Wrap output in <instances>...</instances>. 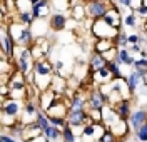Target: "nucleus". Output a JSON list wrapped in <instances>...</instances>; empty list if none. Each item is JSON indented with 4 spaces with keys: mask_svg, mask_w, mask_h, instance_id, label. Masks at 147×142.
I'll use <instances>...</instances> for the list:
<instances>
[{
    "mask_svg": "<svg viewBox=\"0 0 147 142\" xmlns=\"http://www.w3.org/2000/svg\"><path fill=\"white\" fill-rule=\"evenodd\" d=\"M70 17L74 20H77L79 24H82L84 20L87 19V10H85V3L84 2H79L77 5H74L70 9Z\"/></svg>",
    "mask_w": 147,
    "mask_h": 142,
    "instance_id": "nucleus-18",
    "label": "nucleus"
},
{
    "mask_svg": "<svg viewBox=\"0 0 147 142\" xmlns=\"http://www.w3.org/2000/svg\"><path fill=\"white\" fill-rule=\"evenodd\" d=\"M69 20H70V12H52V15L49 17V24L54 32H62L67 30Z\"/></svg>",
    "mask_w": 147,
    "mask_h": 142,
    "instance_id": "nucleus-6",
    "label": "nucleus"
},
{
    "mask_svg": "<svg viewBox=\"0 0 147 142\" xmlns=\"http://www.w3.org/2000/svg\"><path fill=\"white\" fill-rule=\"evenodd\" d=\"M44 137H47L49 141H52V142L62 141V129L50 125V127H47L45 131H44Z\"/></svg>",
    "mask_w": 147,
    "mask_h": 142,
    "instance_id": "nucleus-20",
    "label": "nucleus"
},
{
    "mask_svg": "<svg viewBox=\"0 0 147 142\" xmlns=\"http://www.w3.org/2000/svg\"><path fill=\"white\" fill-rule=\"evenodd\" d=\"M114 7L112 0H94V2H87L85 3V10H87V19L90 20H100L104 19L110 9Z\"/></svg>",
    "mask_w": 147,
    "mask_h": 142,
    "instance_id": "nucleus-1",
    "label": "nucleus"
},
{
    "mask_svg": "<svg viewBox=\"0 0 147 142\" xmlns=\"http://www.w3.org/2000/svg\"><path fill=\"white\" fill-rule=\"evenodd\" d=\"M134 135H136V139L139 142H147V122L144 125H140L137 131L134 132Z\"/></svg>",
    "mask_w": 147,
    "mask_h": 142,
    "instance_id": "nucleus-27",
    "label": "nucleus"
},
{
    "mask_svg": "<svg viewBox=\"0 0 147 142\" xmlns=\"http://www.w3.org/2000/svg\"><path fill=\"white\" fill-rule=\"evenodd\" d=\"M24 107H25V100H18V99H12V97H5L0 102V112L17 117L20 120V114H24Z\"/></svg>",
    "mask_w": 147,
    "mask_h": 142,
    "instance_id": "nucleus-5",
    "label": "nucleus"
},
{
    "mask_svg": "<svg viewBox=\"0 0 147 142\" xmlns=\"http://www.w3.org/2000/svg\"><path fill=\"white\" fill-rule=\"evenodd\" d=\"M84 90L87 94V109H97V110H100L102 107L107 105V97L102 94L99 85L92 84L89 89H84Z\"/></svg>",
    "mask_w": 147,
    "mask_h": 142,
    "instance_id": "nucleus-2",
    "label": "nucleus"
},
{
    "mask_svg": "<svg viewBox=\"0 0 147 142\" xmlns=\"http://www.w3.org/2000/svg\"><path fill=\"white\" fill-rule=\"evenodd\" d=\"M107 64H109V62L104 59V55L97 54V52H94V50L90 52V55H89V60H87V65H89V70H90V74H94V72H99L100 69L107 67Z\"/></svg>",
    "mask_w": 147,
    "mask_h": 142,
    "instance_id": "nucleus-13",
    "label": "nucleus"
},
{
    "mask_svg": "<svg viewBox=\"0 0 147 142\" xmlns=\"http://www.w3.org/2000/svg\"><path fill=\"white\" fill-rule=\"evenodd\" d=\"M100 141L102 142H119V139L114 135V132H112V131H109V129H107V132L104 134V137H102Z\"/></svg>",
    "mask_w": 147,
    "mask_h": 142,
    "instance_id": "nucleus-29",
    "label": "nucleus"
},
{
    "mask_svg": "<svg viewBox=\"0 0 147 142\" xmlns=\"http://www.w3.org/2000/svg\"><path fill=\"white\" fill-rule=\"evenodd\" d=\"M60 95H62V94H57L54 89H49V90H45V92H40V95H38V104H40V109L47 112V110L50 109V105L54 104Z\"/></svg>",
    "mask_w": 147,
    "mask_h": 142,
    "instance_id": "nucleus-12",
    "label": "nucleus"
},
{
    "mask_svg": "<svg viewBox=\"0 0 147 142\" xmlns=\"http://www.w3.org/2000/svg\"><path fill=\"white\" fill-rule=\"evenodd\" d=\"M115 62L122 67H129L130 70H132V67H134V62H136V55H132L130 54V50L127 47H122L117 50V59H115Z\"/></svg>",
    "mask_w": 147,
    "mask_h": 142,
    "instance_id": "nucleus-14",
    "label": "nucleus"
},
{
    "mask_svg": "<svg viewBox=\"0 0 147 142\" xmlns=\"http://www.w3.org/2000/svg\"><path fill=\"white\" fill-rule=\"evenodd\" d=\"M30 30L34 34V37H47L49 30H50V24H49V19H38L35 20L32 25H30Z\"/></svg>",
    "mask_w": 147,
    "mask_h": 142,
    "instance_id": "nucleus-15",
    "label": "nucleus"
},
{
    "mask_svg": "<svg viewBox=\"0 0 147 142\" xmlns=\"http://www.w3.org/2000/svg\"><path fill=\"white\" fill-rule=\"evenodd\" d=\"M62 142H82L75 132H74V129L70 125H65L64 129H62Z\"/></svg>",
    "mask_w": 147,
    "mask_h": 142,
    "instance_id": "nucleus-22",
    "label": "nucleus"
},
{
    "mask_svg": "<svg viewBox=\"0 0 147 142\" xmlns=\"http://www.w3.org/2000/svg\"><path fill=\"white\" fill-rule=\"evenodd\" d=\"M13 22H18V24H24V25L30 27V25L35 22V19H34V15H32V10H28V12H17Z\"/></svg>",
    "mask_w": 147,
    "mask_h": 142,
    "instance_id": "nucleus-19",
    "label": "nucleus"
},
{
    "mask_svg": "<svg viewBox=\"0 0 147 142\" xmlns=\"http://www.w3.org/2000/svg\"><path fill=\"white\" fill-rule=\"evenodd\" d=\"M54 74H55L54 62H50L49 59H40V60H35V64H34V75L54 77Z\"/></svg>",
    "mask_w": 147,
    "mask_h": 142,
    "instance_id": "nucleus-9",
    "label": "nucleus"
},
{
    "mask_svg": "<svg viewBox=\"0 0 147 142\" xmlns=\"http://www.w3.org/2000/svg\"><path fill=\"white\" fill-rule=\"evenodd\" d=\"M84 3H87V2H94V0H82Z\"/></svg>",
    "mask_w": 147,
    "mask_h": 142,
    "instance_id": "nucleus-33",
    "label": "nucleus"
},
{
    "mask_svg": "<svg viewBox=\"0 0 147 142\" xmlns=\"http://www.w3.org/2000/svg\"><path fill=\"white\" fill-rule=\"evenodd\" d=\"M49 120H50V125L54 127H59V129H64L67 124V117H55V115H49Z\"/></svg>",
    "mask_w": 147,
    "mask_h": 142,
    "instance_id": "nucleus-26",
    "label": "nucleus"
},
{
    "mask_svg": "<svg viewBox=\"0 0 147 142\" xmlns=\"http://www.w3.org/2000/svg\"><path fill=\"white\" fill-rule=\"evenodd\" d=\"M67 124L70 127H84L85 124H90V115L89 110H75V112L67 114Z\"/></svg>",
    "mask_w": 147,
    "mask_h": 142,
    "instance_id": "nucleus-8",
    "label": "nucleus"
},
{
    "mask_svg": "<svg viewBox=\"0 0 147 142\" xmlns=\"http://www.w3.org/2000/svg\"><path fill=\"white\" fill-rule=\"evenodd\" d=\"M139 22H140V20H139L137 15L129 12L127 15L124 17V27H125V28H137L139 27Z\"/></svg>",
    "mask_w": 147,
    "mask_h": 142,
    "instance_id": "nucleus-24",
    "label": "nucleus"
},
{
    "mask_svg": "<svg viewBox=\"0 0 147 142\" xmlns=\"http://www.w3.org/2000/svg\"><path fill=\"white\" fill-rule=\"evenodd\" d=\"M90 82L94 85H105V84H110L112 80H114V75L110 74V70L107 69V67H104V69H100L99 72H94V74H90Z\"/></svg>",
    "mask_w": 147,
    "mask_h": 142,
    "instance_id": "nucleus-11",
    "label": "nucleus"
},
{
    "mask_svg": "<svg viewBox=\"0 0 147 142\" xmlns=\"http://www.w3.org/2000/svg\"><path fill=\"white\" fill-rule=\"evenodd\" d=\"M132 104H134V99H122L119 104L114 105V110L119 115V119L127 120L129 117H130V114L134 110V109H132Z\"/></svg>",
    "mask_w": 147,
    "mask_h": 142,
    "instance_id": "nucleus-10",
    "label": "nucleus"
},
{
    "mask_svg": "<svg viewBox=\"0 0 147 142\" xmlns=\"http://www.w3.org/2000/svg\"><path fill=\"white\" fill-rule=\"evenodd\" d=\"M107 69L110 70V74L114 75V79H125V74H124V70H122V65H119L115 60H114V62H109V64H107Z\"/></svg>",
    "mask_w": 147,
    "mask_h": 142,
    "instance_id": "nucleus-23",
    "label": "nucleus"
},
{
    "mask_svg": "<svg viewBox=\"0 0 147 142\" xmlns=\"http://www.w3.org/2000/svg\"><path fill=\"white\" fill-rule=\"evenodd\" d=\"M90 34L95 37V40H102V38H115L119 35V30L114 28L112 25H109L104 19H100L94 22V27H92Z\"/></svg>",
    "mask_w": 147,
    "mask_h": 142,
    "instance_id": "nucleus-4",
    "label": "nucleus"
},
{
    "mask_svg": "<svg viewBox=\"0 0 147 142\" xmlns=\"http://www.w3.org/2000/svg\"><path fill=\"white\" fill-rule=\"evenodd\" d=\"M127 122H129L130 131L136 132L140 125H144L147 122V107H137V109H134L132 114H130V117L127 119Z\"/></svg>",
    "mask_w": 147,
    "mask_h": 142,
    "instance_id": "nucleus-7",
    "label": "nucleus"
},
{
    "mask_svg": "<svg viewBox=\"0 0 147 142\" xmlns=\"http://www.w3.org/2000/svg\"><path fill=\"white\" fill-rule=\"evenodd\" d=\"M0 34H2V35H0V54L7 55L9 59H13L17 44H15V40L10 35L9 25H7V24H2V25H0Z\"/></svg>",
    "mask_w": 147,
    "mask_h": 142,
    "instance_id": "nucleus-3",
    "label": "nucleus"
},
{
    "mask_svg": "<svg viewBox=\"0 0 147 142\" xmlns=\"http://www.w3.org/2000/svg\"><path fill=\"white\" fill-rule=\"evenodd\" d=\"M117 50H119L117 47H114V48H110V50H107V52L104 54V59H105L107 62H114V60L117 59Z\"/></svg>",
    "mask_w": 147,
    "mask_h": 142,
    "instance_id": "nucleus-28",
    "label": "nucleus"
},
{
    "mask_svg": "<svg viewBox=\"0 0 147 142\" xmlns=\"http://www.w3.org/2000/svg\"><path fill=\"white\" fill-rule=\"evenodd\" d=\"M115 40V45H117V48H122V47H127L129 45V34L122 28V30H119V35L114 38Z\"/></svg>",
    "mask_w": 147,
    "mask_h": 142,
    "instance_id": "nucleus-25",
    "label": "nucleus"
},
{
    "mask_svg": "<svg viewBox=\"0 0 147 142\" xmlns=\"http://www.w3.org/2000/svg\"><path fill=\"white\" fill-rule=\"evenodd\" d=\"M142 5H144V7H147V0H142Z\"/></svg>",
    "mask_w": 147,
    "mask_h": 142,
    "instance_id": "nucleus-32",
    "label": "nucleus"
},
{
    "mask_svg": "<svg viewBox=\"0 0 147 142\" xmlns=\"http://www.w3.org/2000/svg\"><path fill=\"white\" fill-rule=\"evenodd\" d=\"M109 131H112V132H114V135H115L117 139H124V137L130 132V127H129L127 120H122V119H119V120H115V122L110 125Z\"/></svg>",
    "mask_w": 147,
    "mask_h": 142,
    "instance_id": "nucleus-16",
    "label": "nucleus"
},
{
    "mask_svg": "<svg viewBox=\"0 0 147 142\" xmlns=\"http://www.w3.org/2000/svg\"><path fill=\"white\" fill-rule=\"evenodd\" d=\"M0 142H22L20 139H15V137H12L10 134L7 132H2V135H0Z\"/></svg>",
    "mask_w": 147,
    "mask_h": 142,
    "instance_id": "nucleus-30",
    "label": "nucleus"
},
{
    "mask_svg": "<svg viewBox=\"0 0 147 142\" xmlns=\"http://www.w3.org/2000/svg\"><path fill=\"white\" fill-rule=\"evenodd\" d=\"M35 124L38 125V129L44 132L47 127H50V120H49V115H47L45 110H40V112L37 114V117H35Z\"/></svg>",
    "mask_w": 147,
    "mask_h": 142,
    "instance_id": "nucleus-21",
    "label": "nucleus"
},
{
    "mask_svg": "<svg viewBox=\"0 0 147 142\" xmlns=\"http://www.w3.org/2000/svg\"><path fill=\"white\" fill-rule=\"evenodd\" d=\"M139 40H140V34H137V32L129 34V45H136V44H139Z\"/></svg>",
    "mask_w": 147,
    "mask_h": 142,
    "instance_id": "nucleus-31",
    "label": "nucleus"
},
{
    "mask_svg": "<svg viewBox=\"0 0 147 142\" xmlns=\"http://www.w3.org/2000/svg\"><path fill=\"white\" fill-rule=\"evenodd\" d=\"M114 47H117L114 38H102V40H95L94 42L92 50L97 52V54H100V55H104L107 50H110V48H114Z\"/></svg>",
    "mask_w": 147,
    "mask_h": 142,
    "instance_id": "nucleus-17",
    "label": "nucleus"
}]
</instances>
